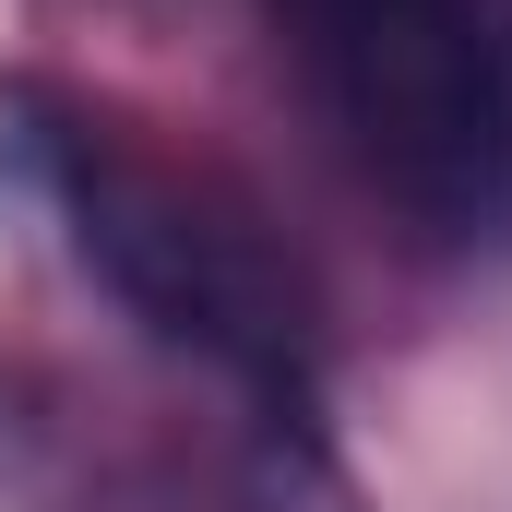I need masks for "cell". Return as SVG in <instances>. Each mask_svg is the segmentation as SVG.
I'll return each instance as SVG.
<instances>
[{"label": "cell", "instance_id": "6da1fadb", "mask_svg": "<svg viewBox=\"0 0 512 512\" xmlns=\"http://www.w3.org/2000/svg\"><path fill=\"white\" fill-rule=\"evenodd\" d=\"M358 179L441 239L512 227V0H274Z\"/></svg>", "mask_w": 512, "mask_h": 512}, {"label": "cell", "instance_id": "7a4b0ae2", "mask_svg": "<svg viewBox=\"0 0 512 512\" xmlns=\"http://www.w3.org/2000/svg\"><path fill=\"white\" fill-rule=\"evenodd\" d=\"M0 120H12V155L48 179V203L72 215L84 262L120 286L167 346H191L215 370H251V382H286L298 370V346H310L298 274L251 239L239 203H215L203 179H179L155 155H120L84 108H48L24 84L0 96Z\"/></svg>", "mask_w": 512, "mask_h": 512}]
</instances>
